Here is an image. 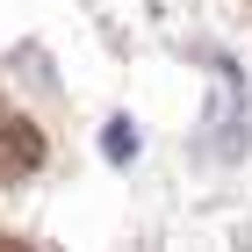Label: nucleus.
<instances>
[{
    "instance_id": "1",
    "label": "nucleus",
    "mask_w": 252,
    "mask_h": 252,
    "mask_svg": "<svg viewBox=\"0 0 252 252\" xmlns=\"http://www.w3.org/2000/svg\"><path fill=\"white\" fill-rule=\"evenodd\" d=\"M108 158H116V166H130V123H123V116L108 123Z\"/></svg>"
}]
</instances>
